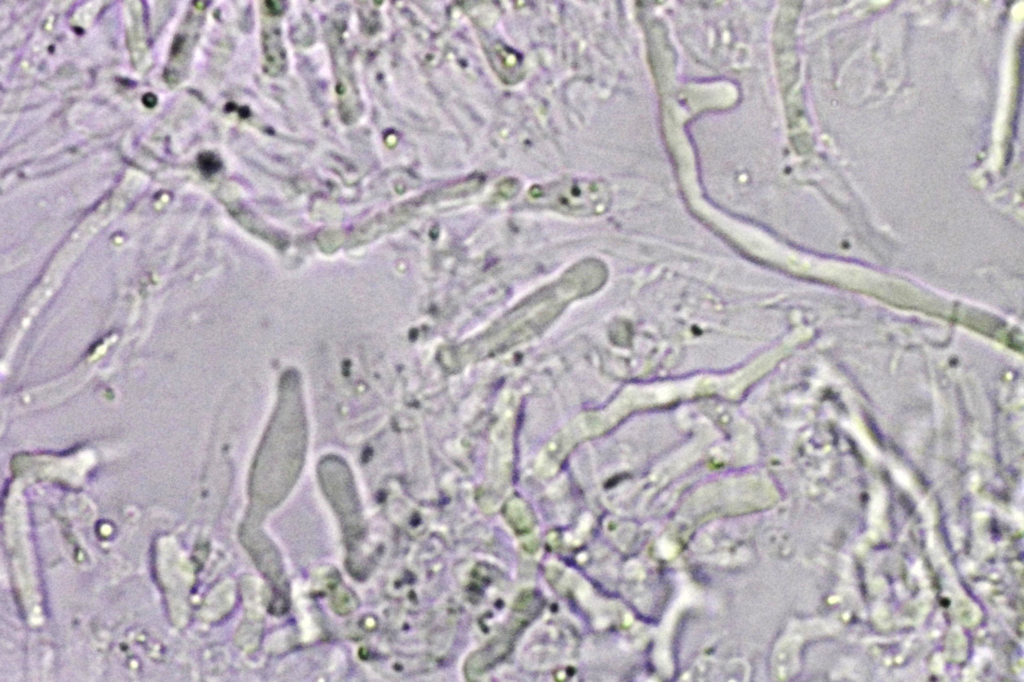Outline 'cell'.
<instances>
[{"instance_id": "6da1fadb", "label": "cell", "mask_w": 1024, "mask_h": 682, "mask_svg": "<svg viewBox=\"0 0 1024 682\" xmlns=\"http://www.w3.org/2000/svg\"><path fill=\"white\" fill-rule=\"evenodd\" d=\"M307 440L301 385L290 373L281 381L273 415L253 463L249 488L255 508H272L285 498L301 472Z\"/></svg>"}, {"instance_id": "7a4b0ae2", "label": "cell", "mask_w": 1024, "mask_h": 682, "mask_svg": "<svg viewBox=\"0 0 1024 682\" xmlns=\"http://www.w3.org/2000/svg\"><path fill=\"white\" fill-rule=\"evenodd\" d=\"M605 278V267L596 260L573 266L558 281L507 314L480 341L468 345L469 354L482 356L527 339L552 321L568 302L601 287Z\"/></svg>"}, {"instance_id": "3957f363", "label": "cell", "mask_w": 1024, "mask_h": 682, "mask_svg": "<svg viewBox=\"0 0 1024 682\" xmlns=\"http://www.w3.org/2000/svg\"><path fill=\"white\" fill-rule=\"evenodd\" d=\"M529 205L574 217L603 214L610 205L611 192L599 179L566 178L532 186L526 194Z\"/></svg>"}, {"instance_id": "277c9868", "label": "cell", "mask_w": 1024, "mask_h": 682, "mask_svg": "<svg viewBox=\"0 0 1024 682\" xmlns=\"http://www.w3.org/2000/svg\"><path fill=\"white\" fill-rule=\"evenodd\" d=\"M318 474L323 492L346 534L357 536L361 528L360 506L349 467L341 458L328 456L320 462Z\"/></svg>"}, {"instance_id": "5b68a950", "label": "cell", "mask_w": 1024, "mask_h": 682, "mask_svg": "<svg viewBox=\"0 0 1024 682\" xmlns=\"http://www.w3.org/2000/svg\"><path fill=\"white\" fill-rule=\"evenodd\" d=\"M243 541L263 574L276 586L275 591L284 592L283 571L276 548L259 530L250 525L243 530Z\"/></svg>"}, {"instance_id": "8992f818", "label": "cell", "mask_w": 1024, "mask_h": 682, "mask_svg": "<svg viewBox=\"0 0 1024 682\" xmlns=\"http://www.w3.org/2000/svg\"><path fill=\"white\" fill-rule=\"evenodd\" d=\"M490 60L503 82L514 84L522 78L520 56L505 45H494L490 51Z\"/></svg>"}, {"instance_id": "52a82bcc", "label": "cell", "mask_w": 1024, "mask_h": 682, "mask_svg": "<svg viewBox=\"0 0 1024 682\" xmlns=\"http://www.w3.org/2000/svg\"><path fill=\"white\" fill-rule=\"evenodd\" d=\"M199 163H200V166L202 167V169L205 170V171H209L211 169H214V164L215 163L213 161V157L210 156L209 154L201 155L200 158H199Z\"/></svg>"}, {"instance_id": "ba28073f", "label": "cell", "mask_w": 1024, "mask_h": 682, "mask_svg": "<svg viewBox=\"0 0 1024 682\" xmlns=\"http://www.w3.org/2000/svg\"><path fill=\"white\" fill-rule=\"evenodd\" d=\"M143 104L148 108H153L157 103V97L152 93H146L142 98Z\"/></svg>"}, {"instance_id": "9c48e42d", "label": "cell", "mask_w": 1024, "mask_h": 682, "mask_svg": "<svg viewBox=\"0 0 1024 682\" xmlns=\"http://www.w3.org/2000/svg\"><path fill=\"white\" fill-rule=\"evenodd\" d=\"M183 42H184L183 37L177 36L175 38V40L173 42V45H172V49H171L172 55H176V54H178L180 52V50L182 48V45H183Z\"/></svg>"}]
</instances>
